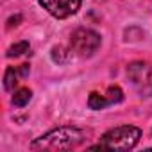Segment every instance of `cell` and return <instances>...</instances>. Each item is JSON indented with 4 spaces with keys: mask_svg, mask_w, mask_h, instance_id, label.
Returning <instances> with one entry per match:
<instances>
[{
    "mask_svg": "<svg viewBox=\"0 0 152 152\" xmlns=\"http://www.w3.org/2000/svg\"><path fill=\"white\" fill-rule=\"evenodd\" d=\"M91 136L90 129H81L73 125H61L47 134L36 138L31 143V150H70L86 143Z\"/></svg>",
    "mask_w": 152,
    "mask_h": 152,
    "instance_id": "obj_1",
    "label": "cell"
},
{
    "mask_svg": "<svg viewBox=\"0 0 152 152\" xmlns=\"http://www.w3.org/2000/svg\"><path fill=\"white\" fill-rule=\"evenodd\" d=\"M141 138V131L134 125H120L113 127L102 134L99 145H91L90 148L100 150H131L138 145Z\"/></svg>",
    "mask_w": 152,
    "mask_h": 152,
    "instance_id": "obj_2",
    "label": "cell"
},
{
    "mask_svg": "<svg viewBox=\"0 0 152 152\" xmlns=\"http://www.w3.org/2000/svg\"><path fill=\"white\" fill-rule=\"evenodd\" d=\"M102 45V38L97 31L79 27L70 36V48L79 57H91Z\"/></svg>",
    "mask_w": 152,
    "mask_h": 152,
    "instance_id": "obj_3",
    "label": "cell"
},
{
    "mask_svg": "<svg viewBox=\"0 0 152 152\" xmlns=\"http://www.w3.org/2000/svg\"><path fill=\"white\" fill-rule=\"evenodd\" d=\"M127 79L141 97H152V64L147 61H132L127 66Z\"/></svg>",
    "mask_w": 152,
    "mask_h": 152,
    "instance_id": "obj_4",
    "label": "cell"
},
{
    "mask_svg": "<svg viewBox=\"0 0 152 152\" xmlns=\"http://www.w3.org/2000/svg\"><path fill=\"white\" fill-rule=\"evenodd\" d=\"M39 6L57 20L73 16L81 9V0H38Z\"/></svg>",
    "mask_w": 152,
    "mask_h": 152,
    "instance_id": "obj_5",
    "label": "cell"
},
{
    "mask_svg": "<svg viewBox=\"0 0 152 152\" xmlns=\"http://www.w3.org/2000/svg\"><path fill=\"white\" fill-rule=\"evenodd\" d=\"M18 79H22L20 72H18V66H9L6 70V73H4V88H6V91H13L15 86L18 84Z\"/></svg>",
    "mask_w": 152,
    "mask_h": 152,
    "instance_id": "obj_6",
    "label": "cell"
},
{
    "mask_svg": "<svg viewBox=\"0 0 152 152\" xmlns=\"http://www.w3.org/2000/svg\"><path fill=\"white\" fill-rule=\"evenodd\" d=\"M31 99H32V91L29 88H20L18 91H15L11 102H13L15 107H25L31 102Z\"/></svg>",
    "mask_w": 152,
    "mask_h": 152,
    "instance_id": "obj_7",
    "label": "cell"
},
{
    "mask_svg": "<svg viewBox=\"0 0 152 152\" xmlns=\"http://www.w3.org/2000/svg\"><path fill=\"white\" fill-rule=\"evenodd\" d=\"M88 106H90V109H93V111H100V109H104V107L109 106V100H107L106 95L97 93V91H91L90 97H88Z\"/></svg>",
    "mask_w": 152,
    "mask_h": 152,
    "instance_id": "obj_8",
    "label": "cell"
},
{
    "mask_svg": "<svg viewBox=\"0 0 152 152\" xmlns=\"http://www.w3.org/2000/svg\"><path fill=\"white\" fill-rule=\"evenodd\" d=\"M72 57V48H64V47H54L52 48V61L57 64H66Z\"/></svg>",
    "mask_w": 152,
    "mask_h": 152,
    "instance_id": "obj_9",
    "label": "cell"
},
{
    "mask_svg": "<svg viewBox=\"0 0 152 152\" xmlns=\"http://www.w3.org/2000/svg\"><path fill=\"white\" fill-rule=\"evenodd\" d=\"M29 48H31L29 41H18V43L11 45V47L7 48L6 56H7V57H20V56H23L25 52H29Z\"/></svg>",
    "mask_w": 152,
    "mask_h": 152,
    "instance_id": "obj_10",
    "label": "cell"
},
{
    "mask_svg": "<svg viewBox=\"0 0 152 152\" xmlns=\"http://www.w3.org/2000/svg\"><path fill=\"white\" fill-rule=\"evenodd\" d=\"M106 97L109 100V106H113V104H118V102L124 100V91H122L120 86H109L107 91H106Z\"/></svg>",
    "mask_w": 152,
    "mask_h": 152,
    "instance_id": "obj_11",
    "label": "cell"
},
{
    "mask_svg": "<svg viewBox=\"0 0 152 152\" xmlns=\"http://www.w3.org/2000/svg\"><path fill=\"white\" fill-rule=\"evenodd\" d=\"M23 18H22V15H15V16H11L9 20H7V29H13V27H16V25H20V22H22Z\"/></svg>",
    "mask_w": 152,
    "mask_h": 152,
    "instance_id": "obj_12",
    "label": "cell"
},
{
    "mask_svg": "<svg viewBox=\"0 0 152 152\" xmlns=\"http://www.w3.org/2000/svg\"><path fill=\"white\" fill-rule=\"evenodd\" d=\"M18 72H20V77L23 79V77H27V75H29L31 66H29V64H20V66H18Z\"/></svg>",
    "mask_w": 152,
    "mask_h": 152,
    "instance_id": "obj_13",
    "label": "cell"
}]
</instances>
